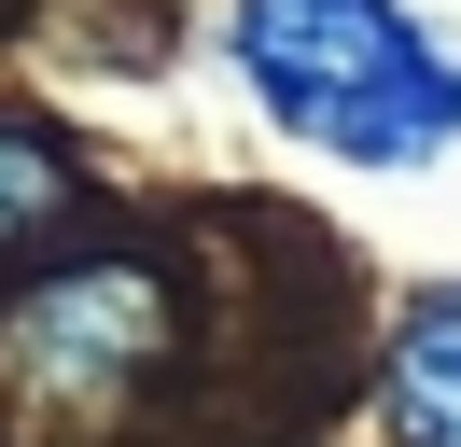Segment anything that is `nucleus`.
I'll return each instance as SVG.
<instances>
[{
    "label": "nucleus",
    "mask_w": 461,
    "mask_h": 447,
    "mask_svg": "<svg viewBox=\"0 0 461 447\" xmlns=\"http://www.w3.org/2000/svg\"><path fill=\"white\" fill-rule=\"evenodd\" d=\"M70 196H85L70 140H57V126H14V112H0V251L57 238V210H70Z\"/></svg>",
    "instance_id": "obj_4"
},
{
    "label": "nucleus",
    "mask_w": 461,
    "mask_h": 447,
    "mask_svg": "<svg viewBox=\"0 0 461 447\" xmlns=\"http://www.w3.org/2000/svg\"><path fill=\"white\" fill-rule=\"evenodd\" d=\"M0 363L42 406H113V391H140L168 363V279L140 251H85V266L29 279V294L0 307Z\"/></svg>",
    "instance_id": "obj_2"
},
{
    "label": "nucleus",
    "mask_w": 461,
    "mask_h": 447,
    "mask_svg": "<svg viewBox=\"0 0 461 447\" xmlns=\"http://www.w3.org/2000/svg\"><path fill=\"white\" fill-rule=\"evenodd\" d=\"M377 406H392V433H405V447H461V294L405 307V335H392V378H377Z\"/></svg>",
    "instance_id": "obj_3"
},
{
    "label": "nucleus",
    "mask_w": 461,
    "mask_h": 447,
    "mask_svg": "<svg viewBox=\"0 0 461 447\" xmlns=\"http://www.w3.org/2000/svg\"><path fill=\"white\" fill-rule=\"evenodd\" d=\"M224 56L266 98V126H294L336 168H433L461 140V56L405 0H238Z\"/></svg>",
    "instance_id": "obj_1"
}]
</instances>
